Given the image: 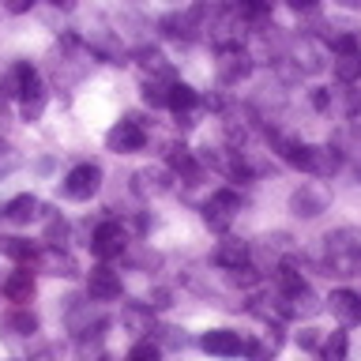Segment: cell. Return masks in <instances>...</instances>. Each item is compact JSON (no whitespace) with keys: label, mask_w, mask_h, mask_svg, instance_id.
<instances>
[{"label":"cell","mask_w":361,"mask_h":361,"mask_svg":"<svg viewBox=\"0 0 361 361\" xmlns=\"http://www.w3.org/2000/svg\"><path fill=\"white\" fill-rule=\"evenodd\" d=\"M324 264L327 275L350 279L361 275V233L357 230H335L324 237Z\"/></svg>","instance_id":"cell-1"},{"label":"cell","mask_w":361,"mask_h":361,"mask_svg":"<svg viewBox=\"0 0 361 361\" xmlns=\"http://www.w3.org/2000/svg\"><path fill=\"white\" fill-rule=\"evenodd\" d=\"M16 98L23 109V121H38L45 109V83L38 75V68L30 64H16Z\"/></svg>","instance_id":"cell-2"},{"label":"cell","mask_w":361,"mask_h":361,"mask_svg":"<svg viewBox=\"0 0 361 361\" xmlns=\"http://www.w3.org/2000/svg\"><path fill=\"white\" fill-rule=\"evenodd\" d=\"M237 211H241V196H237L233 188H219L207 203H203V222H207L214 233H226L233 226Z\"/></svg>","instance_id":"cell-3"},{"label":"cell","mask_w":361,"mask_h":361,"mask_svg":"<svg viewBox=\"0 0 361 361\" xmlns=\"http://www.w3.org/2000/svg\"><path fill=\"white\" fill-rule=\"evenodd\" d=\"M106 147H109L113 154H135V151H143V147H147L143 124L135 121V117H124L121 124H113V128L106 132Z\"/></svg>","instance_id":"cell-4"},{"label":"cell","mask_w":361,"mask_h":361,"mask_svg":"<svg viewBox=\"0 0 361 361\" xmlns=\"http://www.w3.org/2000/svg\"><path fill=\"white\" fill-rule=\"evenodd\" d=\"M64 196L68 200H90L94 192L102 188V169L94 162H83V166H75L72 173L64 177Z\"/></svg>","instance_id":"cell-5"},{"label":"cell","mask_w":361,"mask_h":361,"mask_svg":"<svg viewBox=\"0 0 361 361\" xmlns=\"http://www.w3.org/2000/svg\"><path fill=\"white\" fill-rule=\"evenodd\" d=\"M128 245V233L121 230V222H102L94 233H90V252L98 259H117Z\"/></svg>","instance_id":"cell-6"},{"label":"cell","mask_w":361,"mask_h":361,"mask_svg":"<svg viewBox=\"0 0 361 361\" xmlns=\"http://www.w3.org/2000/svg\"><path fill=\"white\" fill-rule=\"evenodd\" d=\"M214 68H219V79H222V83L233 87V83H241V79L252 75V56H248L241 45H230V49L219 53V64H214Z\"/></svg>","instance_id":"cell-7"},{"label":"cell","mask_w":361,"mask_h":361,"mask_svg":"<svg viewBox=\"0 0 361 361\" xmlns=\"http://www.w3.org/2000/svg\"><path fill=\"white\" fill-rule=\"evenodd\" d=\"M34 264H38L45 275H56V279H75L79 275V264L64 252L61 245H45L42 252L34 256Z\"/></svg>","instance_id":"cell-8"},{"label":"cell","mask_w":361,"mask_h":361,"mask_svg":"<svg viewBox=\"0 0 361 361\" xmlns=\"http://www.w3.org/2000/svg\"><path fill=\"white\" fill-rule=\"evenodd\" d=\"M121 275L113 267L106 264H98L94 271H90V279H87V293H90V301H117L121 298Z\"/></svg>","instance_id":"cell-9"},{"label":"cell","mask_w":361,"mask_h":361,"mask_svg":"<svg viewBox=\"0 0 361 361\" xmlns=\"http://www.w3.org/2000/svg\"><path fill=\"white\" fill-rule=\"evenodd\" d=\"M290 211L298 214V219H316V214L327 211V192L320 185H301L290 196Z\"/></svg>","instance_id":"cell-10"},{"label":"cell","mask_w":361,"mask_h":361,"mask_svg":"<svg viewBox=\"0 0 361 361\" xmlns=\"http://www.w3.org/2000/svg\"><path fill=\"white\" fill-rule=\"evenodd\" d=\"M200 346L207 350V354H214V357H237L245 350L241 335L230 331V327H211V331H203Z\"/></svg>","instance_id":"cell-11"},{"label":"cell","mask_w":361,"mask_h":361,"mask_svg":"<svg viewBox=\"0 0 361 361\" xmlns=\"http://www.w3.org/2000/svg\"><path fill=\"white\" fill-rule=\"evenodd\" d=\"M327 309H331V316L343 327H354L361 324V293L354 290H335L331 298H327Z\"/></svg>","instance_id":"cell-12"},{"label":"cell","mask_w":361,"mask_h":361,"mask_svg":"<svg viewBox=\"0 0 361 361\" xmlns=\"http://www.w3.org/2000/svg\"><path fill=\"white\" fill-rule=\"evenodd\" d=\"M68 331H72L75 338L102 331V316L90 309V301H75L72 298V305H68Z\"/></svg>","instance_id":"cell-13"},{"label":"cell","mask_w":361,"mask_h":361,"mask_svg":"<svg viewBox=\"0 0 361 361\" xmlns=\"http://www.w3.org/2000/svg\"><path fill=\"white\" fill-rule=\"evenodd\" d=\"M211 259L219 264L222 271H233V267H245L248 259H252V248H248L245 241H233V237H226V241H219V248L211 252Z\"/></svg>","instance_id":"cell-14"},{"label":"cell","mask_w":361,"mask_h":361,"mask_svg":"<svg viewBox=\"0 0 361 361\" xmlns=\"http://www.w3.org/2000/svg\"><path fill=\"white\" fill-rule=\"evenodd\" d=\"M34 271L30 267H19V271H11V275L4 279V298L11 301V305H27V301H34Z\"/></svg>","instance_id":"cell-15"},{"label":"cell","mask_w":361,"mask_h":361,"mask_svg":"<svg viewBox=\"0 0 361 361\" xmlns=\"http://www.w3.org/2000/svg\"><path fill=\"white\" fill-rule=\"evenodd\" d=\"M279 350H282V331H279V327H264L252 343H245V354L252 361H271Z\"/></svg>","instance_id":"cell-16"},{"label":"cell","mask_w":361,"mask_h":361,"mask_svg":"<svg viewBox=\"0 0 361 361\" xmlns=\"http://www.w3.org/2000/svg\"><path fill=\"white\" fill-rule=\"evenodd\" d=\"M0 327H4L8 335H19V338H27V335H34L38 331V316H34L27 305H16L4 320H0Z\"/></svg>","instance_id":"cell-17"},{"label":"cell","mask_w":361,"mask_h":361,"mask_svg":"<svg viewBox=\"0 0 361 361\" xmlns=\"http://www.w3.org/2000/svg\"><path fill=\"white\" fill-rule=\"evenodd\" d=\"M38 207H42V203L34 200L30 192H23V196H16V200H11L8 207H4V219H8L11 226H27L34 214H38Z\"/></svg>","instance_id":"cell-18"},{"label":"cell","mask_w":361,"mask_h":361,"mask_svg":"<svg viewBox=\"0 0 361 361\" xmlns=\"http://www.w3.org/2000/svg\"><path fill=\"white\" fill-rule=\"evenodd\" d=\"M200 106V94L192 90L188 83H169V98H166V109H173L177 117L180 113H188V109H196Z\"/></svg>","instance_id":"cell-19"},{"label":"cell","mask_w":361,"mask_h":361,"mask_svg":"<svg viewBox=\"0 0 361 361\" xmlns=\"http://www.w3.org/2000/svg\"><path fill=\"white\" fill-rule=\"evenodd\" d=\"M169 169L180 173L185 180H196L200 177V162H196V154H192L188 147H169Z\"/></svg>","instance_id":"cell-20"},{"label":"cell","mask_w":361,"mask_h":361,"mask_svg":"<svg viewBox=\"0 0 361 361\" xmlns=\"http://www.w3.org/2000/svg\"><path fill=\"white\" fill-rule=\"evenodd\" d=\"M309 286V282H305V275L293 264H286V259H282V264H275V290L279 293H298V290H305Z\"/></svg>","instance_id":"cell-21"},{"label":"cell","mask_w":361,"mask_h":361,"mask_svg":"<svg viewBox=\"0 0 361 361\" xmlns=\"http://www.w3.org/2000/svg\"><path fill=\"white\" fill-rule=\"evenodd\" d=\"M279 154H282V162H290L293 169H305V173H309V154H312V147H309V143L279 140Z\"/></svg>","instance_id":"cell-22"},{"label":"cell","mask_w":361,"mask_h":361,"mask_svg":"<svg viewBox=\"0 0 361 361\" xmlns=\"http://www.w3.org/2000/svg\"><path fill=\"white\" fill-rule=\"evenodd\" d=\"M335 169H338L335 147H312V154H309V173H316V177H331Z\"/></svg>","instance_id":"cell-23"},{"label":"cell","mask_w":361,"mask_h":361,"mask_svg":"<svg viewBox=\"0 0 361 361\" xmlns=\"http://www.w3.org/2000/svg\"><path fill=\"white\" fill-rule=\"evenodd\" d=\"M135 192H143V196H162V192H169V180L162 169H140L135 173Z\"/></svg>","instance_id":"cell-24"},{"label":"cell","mask_w":361,"mask_h":361,"mask_svg":"<svg viewBox=\"0 0 361 361\" xmlns=\"http://www.w3.org/2000/svg\"><path fill=\"white\" fill-rule=\"evenodd\" d=\"M0 248H4V256H11L19 267H30L34 256H38V248H34L30 241H23V237H4V245H0Z\"/></svg>","instance_id":"cell-25"},{"label":"cell","mask_w":361,"mask_h":361,"mask_svg":"<svg viewBox=\"0 0 361 361\" xmlns=\"http://www.w3.org/2000/svg\"><path fill=\"white\" fill-rule=\"evenodd\" d=\"M335 75L343 79V83H354V79H361V49L338 53V56H335Z\"/></svg>","instance_id":"cell-26"},{"label":"cell","mask_w":361,"mask_h":361,"mask_svg":"<svg viewBox=\"0 0 361 361\" xmlns=\"http://www.w3.org/2000/svg\"><path fill=\"white\" fill-rule=\"evenodd\" d=\"M346 346H350L346 331H331V335L324 338L320 354H324V361H346Z\"/></svg>","instance_id":"cell-27"},{"label":"cell","mask_w":361,"mask_h":361,"mask_svg":"<svg viewBox=\"0 0 361 361\" xmlns=\"http://www.w3.org/2000/svg\"><path fill=\"white\" fill-rule=\"evenodd\" d=\"M166 98H169V79L151 75V79L143 83V102H147V106H158V109H162Z\"/></svg>","instance_id":"cell-28"},{"label":"cell","mask_w":361,"mask_h":361,"mask_svg":"<svg viewBox=\"0 0 361 361\" xmlns=\"http://www.w3.org/2000/svg\"><path fill=\"white\" fill-rule=\"evenodd\" d=\"M75 350H79V361H102L106 357V346H102V331L94 335H83V338H75Z\"/></svg>","instance_id":"cell-29"},{"label":"cell","mask_w":361,"mask_h":361,"mask_svg":"<svg viewBox=\"0 0 361 361\" xmlns=\"http://www.w3.org/2000/svg\"><path fill=\"white\" fill-rule=\"evenodd\" d=\"M140 64H143L151 75H158V79H169V64H166V56L158 53V49H140Z\"/></svg>","instance_id":"cell-30"},{"label":"cell","mask_w":361,"mask_h":361,"mask_svg":"<svg viewBox=\"0 0 361 361\" xmlns=\"http://www.w3.org/2000/svg\"><path fill=\"white\" fill-rule=\"evenodd\" d=\"M233 11L241 19H264L267 16V0H233Z\"/></svg>","instance_id":"cell-31"},{"label":"cell","mask_w":361,"mask_h":361,"mask_svg":"<svg viewBox=\"0 0 361 361\" xmlns=\"http://www.w3.org/2000/svg\"><path fill=\"white\" fill-rule=\"evenodd\" d=\"M124 324H128L135 335L151 331V309H147V305H143V309H128V312H124Z\"/></svg>","instance_id":"cell-32"},{"label":"cell","mask_w":361,"mask_h":361,"mask_svg":"<svg viewBox=\"0 0 361 361\" xmlns=\"http://www.w3.org/2000/svg\"><path fill=\"white\" fill-rule=\"evenodd\" d=\"M158 357H162V350H158L151 338H143V343H135L128 350V361H158Z\"/></svg>","instance_id":"cell-33"},{"label":"cell","mask_w":361,"mask_h":361,"mask_svg":"<svg viewBox=\"0 0 361 361\" xmlns=\"http://www.w3.org/2000/svg\"><path fill=\"white\" fill-rule=\"evenodd\" d=\"M45 241H49V245H64V241H68V222L53 214L49 226H45Z\"/></svg>","instance_id":"cell-34"},{"label":"cell","mask_w":361,"mask_h":361,"mask_svg":"<svg viewBox=\"0 0 361 361\" xmlns=\"http://www.w3.org/2000/svg\"><path fill=\"white\" fill-rule=\"evenodd\" d=\"M16 166H19V154L11 151V147H0V180H4Z\"/></svg>","instance_id":"cell-35"},{"label":"cell","mask_w":361,"mask_h":361,"mask_svg":"<svg viewBox=\"0 0 361 361\" xmlns=\"http://www.w3.org/2000/svg\"><path fill=\"white\" fill-rule=\"evenodd\" d=\"M331 45H335V53H354V49H361L357 34H338V38H335Z\"/></svg>","instance_id":"cell-36"},{"label":"cell","mask_w":361,"mask_h":361,"mask_svg":"<svg viewBox=\"0 0 361 361\" xmlns=\"http://www.w3.org/2000/svg\"><path fill=\"white\" fill-rule=\"evenodd\" d=\"M298 343H301L305 350L320 346V331H316V327H305V331H298Z\"/></svg>","instance_id":"cell-37"},{"label":"cell","mask_w":361,"mask_h":361,"mask_svg":"<svg viewBox=\"0 0 361 361\" xmlns=\"http://www.w3.org/2000/svg\"><path fill=\"white\" fill-rule=\"evenodd\" d=\"M38 0H4V8L11 11V16H23V11H30Z\"/></svg>","instance_id":"cell-38"},{"label":"cell","mask_w":361,"mask_h":361,"mask_svg":"<svg viewBox=\"0 0 361 361\" xmlns=\"http://www.w3.org/2000/svg\"><path fill=\"white\" fill-rule=\"evenodd\" d=\"M312 106L316 109H327V106H331V94H327V90H312Z\"/></svg>","instance_id":"cell-39"},{"label":"cell","mask_w":361,"mask_h":361,"mask_svg":"<svg viewBox=\"0 0 361 361\" xmlns=\"http://www.w3.org/2000/svg\"><path fill=\"white\" fill-rule=\"evenodd\" d=\"M286 4H290L293 11H312L316 4H320V0H286Z\"/></svg>","instance_id":"cell-40"},{"label":"cell","mask_w":361,"mask_h":361,"mask_svg":"<svg viewBox=\"0 0 361 361\" xmlns=\"http://www.w3.org/2000/svg\"><path fill=\"white\" fill-rule=\"evenodd\" d=\"M49 4H53V8H64V11H68V8L75 4V0H49Z\"/></svg>","instance_id":"cell-41"},{"label":"cell","mask_w":361,"mask_h":361,"mask_svg":"<svg viewBox=\"0 0 361 361\" xmlns=\"http://www.w3.org/2000/svg\"><path fill=\"white\" fill-rule=\"evenodd\" d=\"M343 8H361V0H338Z\"/></svg>","instance_id":"cell-42"}]
</instances>
